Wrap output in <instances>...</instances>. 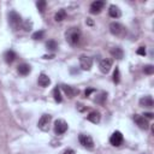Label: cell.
<instances>
[{
	"instance_id": "6da1fadb",
	"label": "cell",
	"mask_w": 154,
	"mask_h": 154,
	"mask_svg": "<svg viewBox=\"0 0 154 154\" xmlns=\"http://www.w3.org/2000/svg\"><path fill=\"white\" fill-rule=\"evenodd\" d=\"M65 36H66V41L71 46H76L79 44L82 34H81V30L78 28H70V29H68Z\"/></svg>"
},
{
	"instance_id": "7a4b0ae2",
	"label": "cell",
	"mask_w": 154,
	"mask_h": 154,
	"mask_svg": "<svg viewBox=\"0 0 154 154\" xmlns=\"http://www.w3.org/2000/svg\"><path fill=\"white\" fill-rule=\"evenodd\" d=\"M110 31H111V34H113L115 36H118V37H123L126 33L124 26H122L118 22H112L110 24Z\"/></svg>"
},
{
	"instance_id": "3957f363",
	"label": "cell",
	"mask_w": 154,
	"mask_h": 154,
	"mask_svg": "<svg viewBox=\"0 0 154 154\" xmlns=\"http://www.w3.org/2000/svg\"><path fill=\"white\" fill-rule=\"evenodd\" d=\"M9 23L13 30H17L22 24V17L16 11H11L9 13Z\"/></svg>"
},
{
	"instance_id": "277c9868",
	"label": "cell",
	"mask_w": 154,
	"mask_h": 154,
	"mask_svg": "<svg viewBox=\"0 0 154 154\" xmlns=\"http://www.w3.org/2000/svg\"><path fill=\"white\" fill-rule=\"evenodd\" d=\"M66 130H68V123H66L65 120H63V119L55 120V123H54V133L57 135L65 134Z\"/></svg>"
},
{
	"instance_id": "5b68a950",
	"label": "cell",
	"mask_w": 154,
	"mask_h": 154,
	"mask_svg": "<svg viewBox=\"0 0 154 154\" xmlns=\"http://www.w3.org/2000/svg\"><path fill=\"white\" fill-rule=\"evenodd\" d=\"M79 66L84 71H89L93 66V59L88 55H81L79 57Z\"/></svg>"
},
{
	"instance_id": "8992f818",
	"label": "cell",
	"mask_w": 154,
	"mask_h": 154,
	"mask_svg": "<svg viewBox=\"0 0 154 154\" xmlns=\"http://www.w3.org/2000/svg\"><path fill=\"white\" fill-rule=\"evenodd\" d=\"M51 120H52V117L50 115H44V116H41V118H40L39 123H37L39 129H41L42 131H47L48 129H50Z\"/></svg>"
},
{
	"instance_id": "52a82bcc",
	"label": "cell",
	"mask_w": 154,
	"mask_h": 154,
	"mask_svg": "<svg viewBox=\"0 0 154 154\" xmlns=\"http://www.w3.org/2000/svg\"><path fill=\"white\" fill-rule=\"evenodd\" d=\"M78 140H79V143L83 146V147L86 148H89V149H92L94 147V141L93 139L89 135H83V134H81L78 136Z\"/></svg>"
},
{
	"instance_id": "ba28073f",
	"label": "cell",
	"mask_w": 154,
	"mask_h": 154,
	"mask_svg": "<svg viewBox=\"0 0 154 154\" xmlns=\"http://www.w3.org/2000/svg\"><path fill=\"white\" fill-rule=\"evenodd\" d=\"M110 142H111V144L116 146V147L120 146L122 143H123V134H122L120 131H115L110 137Z\"/></svg>"
},
{
	"instance_id": "9c48e42d",
	"label": "cell",
	"mask_w": 154,
	"mask_h": 154,
	"mask_svg": "<svg viewBox=\"0 0 154 154\" xmlns=\"http://www.w3.org/2000/svg\"><path fill=\"white\" fill-rule=\"evenodd\" d=\"M61 89H63V92L65 93V95L68 96V98H75V96L78 95V93H79L78 89L71 87V86H66V84H63Z\"/></svg>"
},
{
	"instance_id": "30bf717a",
	"label": "cell",
	"mask_w": 154,
	"mask_h": 154,
	"mask_svg": "<svg viewBox=\"0 0 154 154\" xmlns=\"http://www.w3.org/2000/svg\"><path fill=\"white\" fill-rule=\"evenodd\" d=\"M104 6H105V3H104V1H100V0H96V1L92 3L89 11H90V13H92V15L100 13V12H101V10L104 9Z\"/></svg>"
},
{
	"instance_id": "8fae6325",
	"label": "cell",
	"mask_w": 154,
	"mask_h": 154,
	"mask_svg": "<svg viewBox=\"0 0 154 154\" xmlns=\"http://www.w3.org/2000/svg\"><path fill=\"white\" fill-rule=\"evenodd\" d=\"M112 68V60L111 59H102L99 64V69L102 74H108Z\"/></svg>"
},
{
	"instance_id": "7c38bea8",
	"label": "cell",
	"mask_w": 154,
	"mask_h": 154,
	"mask_svg": "<svg viewBox=\"0 0 154 154\" xmlns=\"http://www.w3.org/2000/svg\"><path fill=\"white\" fill-rule=\"evenodd\" d=\"M134 120H135V123L139 125V128H141V129H148V126H149V124H148V122H147V119H146L143 116H140V115H135L134 116Z\"/></svg>"
},
{
	"instance_id": "4fadbf2b",
	"label": "cell",
	"mask_w": 154,
	"mask_h": 154,
	"mask_svg": "<svg viewBox=\"0 0 154 154\" xmlns=\"http://www.w3.org/2000/svg\"><path fill=\"white\" fill-rule=\"evenodd\" d=\"M154 105V101H153V98L151 95H146L143 98L140 99V106L142 107H147V108H152Z\"/></svg>"
},
{
	"instance_id": "5bb4252c",
	"label": "cell",
	"mask_w": 154,
	"mask_h": 154,
	"mask_svg": "<svg viewBox=\"0 0 154 154\" xmlns=\"http://www.w3.org/2000/svg\"><path fill=\"white\" fill-rule=\"evenodd\" d=\"M37 83H39L40 87L46 88V87H48V86L51 84V79H50V77H48L47 75L41 74V75L39 76V78H37Z\"/></svg>"
},
{
	"instance_id": "9a60e30c",
	"label": "cell",
	"mask_w": 154,
	"mask_h": 154,
	"mask_svg": "<svg viewBox=\"0 0 154 154\" xmlns=\"http://www.w3.org/2000/svg\"><path fill=\"white\" fill-rule=\"evenodd\" d=\"M87 119L89 120V122H92V123H94V124H98L99 122H100V119H101V115L99 112H96V111H94V112H90L89 115L87 116Z\"/></svg>"
},
{
	"instance_id": "2e32d148",
	"label": "cell",
	"mask_w": 154,
	"mask_h": 154,
	"mask_svg": "<svg viewBox=\"0 0 154 154\" xmlns=\"http://www.w3.org/2000/svg\"><path fill=\"white\" fill-rule=\"evenodd\" d=\"M110 53L112 54L113 58H116V59H122V58H123V55H124V52H123V50H122L120 47H113V48H111Z\"/></svg>"
},
{
	"instance_id": "e0dca14e",
	"label": "cell",
	"mask_w": 154,
	"mask_h": 154,
	"mask_svg": "<svg viewBox=\"0 0 154 154\" xmlns=\"http://www.w3.org/2000/svg\"><path fill=\"white\" fill-rule=\"evenodd\" d=\"M108 13L112 18H119L122 16V12L119 10V7L116 6V5H111L110 6V10H108Z\"/></svg>"
},
{
	"instance_id": "ac0fdd59",
	"label": "cell",
	"mask_w": 154,
	"mask_h": 154,
	"mask_svg": "<svg viewBox=\"0 0 154 154\" xmlns=\"http://www.w3.org/2000/svg\"><path fill=\"white\" fill-rule=\"evenodd\" d=\"M30 70H31L30 65H28V64H21V65H18V68H17L18 74L22 76H27L30 72Z\"/></svg>"
},
{
	"instance_id": "d6986e66",
	"label": "cell",
	"mask_w": 154,
	"mask_h": 154,
	"mask_svg": "<svg viewBox=\"0 0 154 154\" xmlns=\"http://www.w3.org/2000/svg\"><path fill=\"white\" fill-rule=\"evenodd\" d=\"M4 58H5V61L6 63H9V64H11V63H13L15 61V59L17 58V55H16V53L13 52V51H6L5 52V54H4Z\"/></svg>"
},
{
	"instance_id": "ffe728a7",
	"label": "cell",
	"mask_w": 154,
	"mask_h": 154,
	"mask_svg": "<svg viewBox=\"0 0 154 154\" xmlns=\"http://www.w3.org/2000/svg\"><path fill=\"white\" fill-rule=\"evenodd\" d=\"M65 17H66V12H65V10H59L58 12L55 13V16H54V19L57 21V22H61L63 19H65Z\"/></svg>"
},
{
	"instance_id": "44dd1931",
	"label": "cell",
	"mask_w": 154,
	"mask_h": 154,
	"mask_svg": "<svg viewBox=\"0 0 154 154\" xmlns=\"http://www.w3.org/2000/svg\"><path fill=\"white\" fill-rule=\"evenodd\" d=\"M53 96H54V100L57 102H61V95H60V88L57 86L53 89Z\"/></svg>"
},
{
	"instance_id": "7402d4cb",
	"label": "cell",
	"mask_w": 154,
	"mask_h": 154,
	"mask_svg": "<svg viewBox=\"0 0 154 154\" xmlns=\"http://www.w3.org/2000/svg\"><path fill=\"white\" fill-rule=\"evenodd\" d=\"M107 99V93H105V92H102V93H100L98 96L95 98V101L98 102V104H101V105H104V102H105V100Z\"/></svg>"
},
{
	"instance_id": "603a6c76",
	"label": "cell",
	"mask_w": 154,
	"mask_h": 154,
	"mask_svg": "<svg viewBox=\"0 0 154 154\" xmlns=\"http://www.w3.org/2000/svg\"><path fill=\"white\" fill-rule=\"evenodd\" d=\"M36 6H37V10L41 12V13H44L45 12V10H46V6H47V3L45 1V0H39V1L36 3Z\"/></svg>"
},
{
	"instance_id": "cb8c5ba5",
	"label": "cell",
	"mask_w": 154,
	"mask_h": 154,
	"mask_svg": "<svg viewBox=\"0 0 154 154\" xmlns=\"http://www.w3.org/2000/svg\"><path fill=\"white\" fill-rule=\"evenodd\" d=\"M46 47H47V50H50V51H55L57 48H58V45H57L54 40H50V41L46 44Z\"/></svg>"
},
{
	"instance_id": "d4e9b609",
	"label": "cell",
	"mask_w": 154,
	"mask_h": 154,
	"mask_svg": "<svg viewBox=\"0 0 154 154\" xmlns=\"http://www.w3.org/2000/svg\"><path fill=\"white\" fill-rule=\"evenodd\" d=\"M143 71H144L146 75H152L153 72H154V66L153 65H146L143 68Z\"/></svg>"
},
{
	"instance_id": "484cf974",
	"label": "cell",
	"mask_w": 154,
	"mask_h": 154,
	"mask_svg": "<svg viewBox=\"0 0 154 154\" xmlns=\"http://www.w3.org/2000/svg\"><path fill=\"white\" fill-rule=\"evenodd\" d=\"M119 81H120V77H119V69L116 68L115 72H113V82H115V83H119Z\"/></svg>"
},
{
	"instance_id": "4316f807",
	"label": "cell",
	"mask_w": 154,
	"mask_h": 154,
	"mask_svg": "<svg viewBox=\"0 0 154 154\" xmlns=\"http://www.w3.org/2000/svg\"><path fill=\"white\" fill-rule=\"evenodd\" d=\"M44 35H45V33L42 30H40V31H36V33L33 34V39L34 40H41L44 37Z\"/></svg>"
},
{
	"instance_id": "83f0119b",
	"label": "cell",
	"mask_w": 154,
	"mask_h": 154,
	"mask_svg": "<svg viewBox=\"0 0 154 154\" xmlns=\"http://www.w3.org/2000/svg\"><path fill=\"white\" fill-rule=\"evenodd\" d=\"M23 28H24V30H26V31H29V30H31V23H29V21H27L26 23H24Z\"/></svg>"
},
{
	"instance_id": "f1b7e54d",
	"label": "cell",
	"mask_w": 154,
	"mask_h": 154,
	"mask_svg": "<svg viewBox=\"0 0 154 154\" xmlns=\"http://www.w3.org/2000/svg\"><path fill=\"white\" fill-rule=\"evenodd\" d=\"M137 54H140V55H146V47H140L139 50H137Z\"/></svg>"
},
{
	"instance_id": "f546056e",
	"label": "cell",
	"mask_w": 154,
	"mask_h": 154,
	"mask_svg": "<svg viewBox=\"0 0 154 154\" xmlns=\"http://www.w3.org/2000/svg\"><path fill=\"white\" fill-rule=\"evenodd\" d=\"M95 92V89H93V88H89V89H87V90L84 92V94H86V96H89L92 93H94Z\"/></svg>"
},
{
	"instance_id": "4dcf8cb0",
	"label": "cell",
	"mask_w": 154,
	"mask_h": 154,
	"mask_svg": "<svg viewBox=\"0 0 154 154\" xmlns=\"http://www.w3.org/2000/svg\"><path fill=\"white\" fill-rule=\"evenodd\" d=\"M153 116H154V115H153L152 112H147V113H144V115H143V117H144V118H148V119H152V118H153Z\"/></svg>"
},
{
	"instance_id": "1f68e13d",
	"label": "cell",
	"mask_w": 154,
	"mask_h": 154,
	"mask_svg": "<svg viewBox=\"0 0 154 154\" xmlns=\"http://www.w3.org/2000/svg\"><path fill=\"white\" fill-rule=\"evenodd\" d=\"M64 154H76L74 149H66L65 152H64Z\"/></svg>"
},
{
	"instance_id": "d6a6232c",
	"label": "cell",
	"mask_w": 154,
	"mask_h": 154,
	"mask_svg": "<svg viewBox=\"0 0 154 154\" xmlns=\"http://www.w3.org/2000/svg\"><path fill=\"white\" fill-rule=\"evenodd\" d=\"M87 24L88 26H93V21L90 18H87Z\"/></svg>"
}]
</instances>
